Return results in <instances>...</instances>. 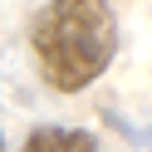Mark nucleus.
<instances>
[{"instance_id":"nucleus-1","label":"nucleus","mask_w":152,"mask_h":152,"mask_svg":"<svg viewBox=\"0 0 152 152\" xmlns=\"http://www.w3.org/2000/svg\"><path fill=\"white\" fill-rule=\"evenodd\" d=\"M34 59L49 88L79 93L98 79L118 54V25L108 0H49L34 15Z\"/></svg>"},{"instance_id":"nucleus-2","label":"nucleus","mask_w":152,"mask_h":152,"mask_svg":"<svg viewBox=\"0 0 152 152\" xmlns=\"http://www.w3.org/2000/svg\"><path fill=\"white\" fill-rule=\"evenodd\" d=\"M20 152H98V137L83 128H34Z\"/></svg>"},{"instance_id":"nucleus-3","label":"nucleus","mask_w":152,"mask_h":152,"mask_svg":"<svg viewBox=\"0 0 152 152\" xmlns=\"http://www.w3.org/2000/svg\"><path fill=\"white\" fill-rule=\"evenodd\" d=\"M0 152H5V142H0Z\"/></svg>"}]
</instances>
